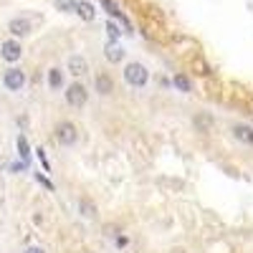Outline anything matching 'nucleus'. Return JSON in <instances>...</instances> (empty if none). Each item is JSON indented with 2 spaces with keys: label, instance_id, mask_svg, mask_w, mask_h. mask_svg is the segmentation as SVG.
Listing matches in <instances>:
<instances>
[{
  "label": "nucleus",
  "instance_id": "1",
  "mask_svg": "<svg viewBox=\"0 0 253 253\" xmlns=\"http://www.w3.org/2000/svg\"><path fill=\"white\" fill-rule=\"evenodd\" d=\"M124 81L129 86H135V89H144L147 81H150V71H147V66L139 64V61H129L124 66Z\"/></svg>",
  "mask_w": 253,
  "mask_h": 253
},
{
  "label": "nucleus",
  "instance_id": "2",
  "mask_svg": "<svg viewBox=\"0 0 253 253\" xmlns=\"http://www.w3.org/2000/svg\"><path fill=\"white\" fill-rule=\"evenodd\" d=\"M64 96H66V104H69L71 109H84L86 104H89V89L81 81H73V84L66 86Z\"/></svg>",
  "mask_w": 253,
  "mask_h": 253
},
{
  "label": "nucleus",
  "instance_id": "3",
  "mask_svg": "<svg viewBox=\"0 0 253 253\" xmlns=\"http://www.w3.org/2000/svg\"><path fill=\"white\" fill-rule=\"evenodd\" d=\"M53 137H56V142L61 144V147H73L79 142V127L73 124V122H58L56 124V129H53Z\"/></svg>",
  "mask_w": 253,
  "mask_h": 253
},
{
  "label": "nucleus",
  "instance_id": "4",
  "mask_svg": "<svg viewBox=\"0 0 253 253\" xmlns=\"http://www.w3.org/2000/svg\"><path fill=\"white\" fill-rule=\"evenodd\" d=\"M94 92L99 96H112L116 92V84H114V76L109 71H96L94 73Z\"/></svg>",
  "mask_w": 253,
  "mask_h": 253
},
{
  "label": "nucleus",
  "instance_id": "5",
  "mask_svg": "<svg viewBox=\"0 0 253 253\" xmlns=\"http://www.w3.org/2000/svg\"><path fill=\"white\" fill-rule=\"evenodd\" d=\"M3 84H5L8 92H21L25 86V71L23 69H8L3 73Z\"/></svg>",
  "mask_w": 253,
  "mask_h": 253
},
{
  "label": "nucleus",
  "instance_id": "6",
  "mask_svg": "<svg viewBox=\"0 0 253 253\" xmlns=\"http://www.w3.org/2000/svg\"><path fill=\"white\" fill-rule=\"evenodd\" d=\"M192 127H195L198 135H210V132L215 129V116L210 112H198L195 116H192Z\"/></svg>",
  "mask_w": 253,
  "mask_h": 253
},
{
  "label": "nucleus",
  "instance_id": "7",
  "mask_svg": "<svg viewBox=\"0 0 253 253\" xmlns=\"http://www.w3.org/2000/svg\"><path fill=\"white\" fill-rule=\"evenodd\" d=\"M8 31L16 36V38H25V36L33 33V23H31V18L18 16V18H13V21L8 23Z\"/></svg>",
  "mask_w": 253,
  "mask_h": 253
},
{
  "label": "nucleus",
  "instance_id": "8",
  "mask_svg": "<svg viewBox=\"0 0 253 253\" xmlns=\"http://www.w3.org/2000/svg\"><path fill=\"white\" fill-rule=\"evenodd\" d=\"M230 137H233L235 142L246 144V147H253V127H251V124H243V122H238V124L230 127Z\"/></svg>",
  "mask_w": 253,
  "mask_h": 253
},
{
  "label": "nucleus",
  "instance_id": "9",
  "mask_svg": "<svg viewBox=\"0 0 253 253\" xmlns=\"http://www.w3.org/2000/svg\"><path fill=\"white\" fill-rule=\"evenodd\" d=\"M66 69H69V73H71V76L81 79V76H86V73H89V61H86L84 56L73 53V56H69V61H66Z\"/></svg>",
  "mask_w": 253,
  "mask_h": 253
},
{
  "label": "nucleus",
  "instance_id": "10",
  "mask_svg": "<svg viewBox=\"0 0 253 253\" xmlns=\"http://www.w3.org/2000/svg\"><path fill=\"white\" fill-rule=\"evenodd\" d=\"M0 56H3L8 64H16L18 58L23 56V48H21V43H18V41H5L3 46H0Z\"/></svg>",
  "mask_w": 253,
  "mask_h": 253
},
{
  "label": "nucleus",
  "instance_id": "11",
  "mask_svg": "<svg viewBox=\"0 0 253 253\" xmlns=\"http://www.w3.org/2000/svg\"><path fill=\"white\" fill-rule=\"evenodd\" d=\"M79 213H81V218H86V220H96L99 218V207H96V203L92 200V198H79Z\"/></svg>",
  "mask_w": 253,
  "mask_h": 253
},
{
  "label": "nucleus",
  "instance_id": "12",
  "mask_svg": "<svg viewBox=\"0 0 253 253\" xmlns=\"http://www.w3.org/2000/svg\"><path fill=\"white\" fill-rule=\"evenodd\" d=\"M76 16L81 18V21H86V23H92L94 18H96V10H94V5L92 3H86V0H76Z\"/></svg>",
  "mask_w": 253,
  "mask_h": 253
},
{
  "label": "nucleus",
  "instance_id": "13",
  "mask_svg": "<svg viewBox=\"0 0 253 253\" xmlns=\"http://www.w3.org/2000/svg\"><path fill=\"white\" fill-rule=\"evenodd\" d=\"M104 56H107L109 64H122V61H124V48H122V46H114V43H109V46L104 48Z\"/></svg>",
  "mask_w": 253,
  "mask_h": 253
},
{
  "label": "nucleus",
  "instance_id": "14",
  "mask_svg": "<svg viewBox=\"0 0 253 253\" xmlns=\"http://www.w3.org/2000/svg\"><path fill=\"white\" fill-rule=\"evenodd\" d=\"M48 86L53 89V92H58V89H64V71L61 69H51L48 71Z\"/></svg>",
  "mask_w": 253,
  "mask_h": 253
},
{
  "label": "nucleus",
  "instance_id": "15",
  "mask_svg": "<svg viewBox=\"0 0 253 253\" xmlns=\"http://www.w3.org/2000/svg\"><path fill=\"white\" fill-rule=\"evenodd\" d=\"M172 86L180 89L183 94H190V92H192V81L185 76V73H175V76H172Z\"/></svg>",
  "mask_w": 253,
  "mask_h": 253
},
{
  "label": "nucleus",
  "instance_id": "16",
  "mask_svg": "<svg viewBox=\"0 0 253 253\" xmlns=\"http://www.w3.org/2000/svg\"><path fill=\"white\" fill-rule=\"evenodd\" d=\"M99 5H101L104 10H107V13H109V16H114V18H122V21L127 23V18L122 16V13H119V8H116V5L112 3V0H99Z\"/></svg>",
  "mask_w": 253,
  "mask_h": 253
},
{
  "label": "nucleus",
  "instance_id": "17",
  "mask_svg": "<svg viewBox=\"0 0 253 253\" xmlns=\"http://www.w3.org/2000/svg\"><path fill=\"white\" fill-rule=\"evenodd\" d=\"M53 5L61 13H73L76 10V0H53Z\"/></svg>",
  "mask_w": 253,
  "mask_h": 253
},
{
  "label": "nucleus",
  "instance_id": "18",
  "mask_svg": "<svg viewBox=\"0 0 253 253\" xmlns=\"http://www.w3.org/2000/svg\"><path fill=\"white\" fill-rule=\"evenodd\" d=\"M107 31H109V36H112V38H114V41H116V38H119V28H116V25H114V23H107Z\"/></svg>",
  "mask_w": 253,
  "mask_h": 253
},
{
  "label": "nucleus",
  "instance_id": "19",
  "mask_svg": "<svg viewBox=\"0 0 253 253\" xmlns=\"http://www.w3.org/2000/svg\"><path fill=\"white\" fill-rule=\"evenodd\" d=\"M25 253H46V251L38 248V246H31V248H25Z\"/></svg>",
  "mask_w": 253,
  "mask_h": 253
},
{
  "label": "nucleus",
  "instance_id": "20",
  "mask_svg": "<svg viewBox=\"0 0 253 253\" xmlns=\"http://www.w3.org/2000/svg\"><path fill=\"white\" fill-rule=\"evenodd\" d=\"M21 152H23V157L28 155V144H25V139H21Z\"/></svg>",
  "mask_w": 253,
  "mask_h": 253
},
{
  "label": "nucleus",
  "instance_id": "21",
  "mask_svg": "<svg viewBox=\"0 0 253 253\" xmlns=\"http://www.w3.org/2000/svg\"><path fill=\"white\" fill-rule=\"evenodd\" d=\"M170 253H185V251H183V248H172Z\"/></svg>",
  "mask_w": 253,
  "mask_h": 253
}]
</instances>
